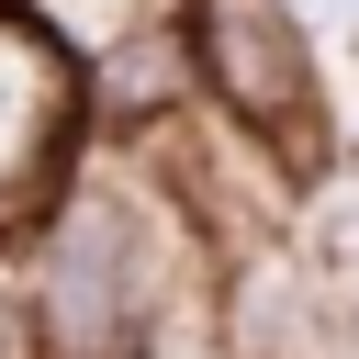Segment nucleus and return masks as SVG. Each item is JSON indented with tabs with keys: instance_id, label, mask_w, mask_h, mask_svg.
I'll return each mask as SVG.
<instances>
[{
	"instance_id": "obj_1",
	"label": "nucleus",
	"mask_w": 359,
	"mask_h": 359,
	"mask_svg": "<svg viewBox=\"0 0 359 359\" xmlns=\"http://www.w3.org/2000/svg\"><path fill=\"white\" fill-rule=\"evenodd\" d=\"M22 303L45 359H157L202 303V213L168 202L146 135L135 157H79L56 213L22 236Z\"/></svg>"
},
{
	"instance_id": "obj_2",
	"label": "nucleus",
	"mask_w": 359,
	"mask_h": 359,
	"mask_svg": "<svg viewBox=\"0 0 359 359\" xmlns=\"http://www.w3.org/2000/svg\"><path fill=\"white\" fill-rule=\"evenodd\" d=\"M90 56L45 0H0V247H22L90 157Z\"/></svg>"
},
{
	"instance_id": "obj_3",
	"label": "nucleus",
	"mask_w": 359,
	"mask_h": 359,
	"mask_svg": "<svg viewBox=\"0 0 359 359\" xmlns=\"http://www.w3.org/2000/svg\"><path fill=\"white\" fill-rule=\"evenodd\" d=\"M191 34V79L224 123H247L280 168L325 157V67L292 0H168Z\"/></svg>"
},
{
	"instance_id": "obj_4",
	"label": "nucleus",
	"mask_w": 359,
	"mask_h": 359,
	"mask_svg": "<svg viewBox=\"0 0 359 359\" xmlns=\"http://www.w3.org/2000/svg\"><path fill=\"white\" fill-rule=\"evenodd\" d=\"M224 359H337L325 280L292 258H247L224 280Z\"/></svg>"
},
{
	"instance_id": "obj_5",
	"label": "nucleus",
	"mask_w": 359,
	"mask_h": 359,
	"mask_svg": "<svg viewBox=\"0 0 359 359\" xmlns=\"http://www.w3.org/2000/svg\"><path fill=\"white\" fill-rule=\"evenodd\" d=\"M0 359H45V337H34V303H22V280H0Z\"/></svg>"
},
{
	"instance_id": "obj_6",
	"label": "nucleus",
	"mask_w": 359,
	"mask_h": 359,
	"mask_svg": "<svg viewBox=\"0 0 359 359\" xmlns=\"http://www.w3.org/2000/svg\"><path fill=\"white\" fill-rule=\"evenodd\" d=\"M348 11H359V0H348Z\"/></svg>"
},
{
	"instance_id": "obj_7",
	"label": "nucleus",
	"mask_w": 359,
	"mask_h": 359,
	"mask_svg": "<svg viewBox=\"0 0 359 359\" xmlns=\"http://www.w3.org/2000/svg\"><path fill=\"white\" fill-rule=\"evenodd\" d=\"M213 359H224V348H213Z\"/></svg>"
}]
</instances>
